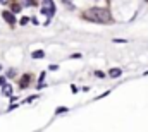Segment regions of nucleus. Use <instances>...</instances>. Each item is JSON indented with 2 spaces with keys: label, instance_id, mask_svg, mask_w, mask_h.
Here are the masks:
<instances>
[{
  "label": "nucleus",
  "instance_id": "f257e3e1",
  "mask_svg": "<svg viewBox=\"0 0 148 132\" xmlns=\"http://www.w3.org/2000/svg\"><path fill=\"white\" fill-rule=\"evenodd\" d=\"M83 19L86 21H91V22H98V24H105L110 21V14L107 9H102V7H91L88 9L84 14H83Z\"/></svg>",
  "mask_w": 148,
  "mask_h": 132
},
{
  "label": "nucleus",
  "instance_id": "f03ea898",
  "mask_svg": "<svg viewBox=\"0 0 148 132\" xmlns=\"http://www.w3.org/2000/svg\"><path fill=\"white\" fill-rule=\"evenodd\" d=\"M41 14L43 16H48V17H52L55 14V3H53V0H43Z\"/></svg>",
  "mask_w": 148,
  "mask_h": 132
},
{
  "label": "nucleus",
  "instance_id": "7ed1b4c3",
  "mask_svg": "<svg viewBox=\"0 0 148 132\" xmlns=\"http://www.w3.org/2000/svg\"><path fill=\"white\" fill-rule=\"evenodd\" d=\"M2 17H3V21H7L10 26H14V24H16V17H14V14H12V12L3 10V12H2Z\"/></svg>",
  "mask_w": 148,
  "mask_h": 132
},
{
  "label": "nucleus",
  "instance_id": "20e7f679",
  "mask_svg": "<svg viewBox=\"0 0 148 132\" xmlns=\"http://www.w3.org/2000/svg\"><path fill=\"white\" fill-rule=\"evenodd\" d=\"M2 93H3V96H12V88L5 82V84L2 86Z\"/></svg>",
  "mask_w": 148,
  "mask_h": 132
},
{
  "label": "nucleus",
  "instance_id": "39448f33",
  "mask_svg": "<svg viewBox=\"0 0 148 132\" xmlns=\"http://www.w3.org/2000/svg\"><path fill=\"white\" fill-rule=\"evenodd\" d=\"M28 81H29V76H28V74H26V76H23V79H21V89L28 88V84H29Z\"/></svg>",
  "mask_w": 148,
  "mask_h": 132
},
{
  "label": "nucleus",
  "instance_id": "423d86ee",
  "mask_svg": "<svg viewBox=\"0 0 148 132\" xmlns=\"http://www.w3.org/2000/svg\"><path fill=\"white\" fill-rule=\"evenodd\" d=\"M121 74H122V70H121V69H112V70H110V77H119Z\"/></svg>",
  "mask_w": 148,
  "mask_h": 132
},
{
  "label": "nucleus",
  "instance_id": "0eeeda50",
  "mask_svg": "<svg viewBox=\"0 0 148 132\" xmlns=\"http://www.w3.org/2000/svg\"><path fill=\"white\" fill-rule=\"evenodd\" d=\"M31 55H33V59H43V55H45V53H43L41 50H36V52H33Z\"/></svg>",
  "mask_w": 148,
  "mask_h": 132
},
{
  "label": "nucleus",
  "instance_id": "6e6552de",
  "mask_svg": "<svg viewBox=\"0 0 148 132\" xmlns=\"http://www.w3.org/2000/svg\"><path fill=\"white\" fill-rule=\"evenodd\" d=\"M66 112H67L66 106H59V108H57V113H66Z\"/></svg>",
  "mask_w": 148,
  "mask_h": 132
},
{
  "label": "nucleus",
  "instance_id": "1a4fd4ad",
  "mask_svg": "<svg viewBox=\"0 0 148 132\" xmlns=\"http://www.w3.org/2000/svg\"><path fill=\"white\" fill-rule=\"evenodd\" d=\"M114 43H126V39H121V38H115Z\"/></svg>",
  "mask_w": 148,
  "mask_h": 132
},
{
  "label": "nucleus",
  "instance_id": "9d476101",
  "mask_svg": "<svg viewBox=\"0 0 148 132\" xmlns=\"http://www.w3.org/2000/svg\"><path fill=\"white\" fill-rule=\"evenodd\" d=\"M71 59H81V53H74V55H71Z\"/></svg>",
  "mask_w": 148,
  "mask_h": 132
},
{
  "label": "nucleus",
  "instance_id": "9b49d317",
  "mask_svg": "<svg viewBox=\"0 0 148 132\" xmlns=\"http://www.w3.org/2000/svg\"><path fill=\"white\" fill-rule=\"evenodd\" d=\"M95 76H97V77H103V72H100V70H98V72H95Z\"/></svg>",
  "mask_w": 148,
  "mask_h": 132
},
{
  "label": "nucleus",
  "instance_id": "f8f14e48",
  "mask_svg": "<svg viewBox=\"0 0 148 132\" xmlns=\"http://www.w3.org/2000/svg\"><path fill=\"white\" fill-rule=\"evenodd\" d=\"M5 82H7V81H5V77H0V86H3Z\"/></svg>",
  "mask_w": 148,
  "mask_h": 132
},
{
  "label": "nucleus",
  "instance_id": "ddd939ff",
  "mask_svg": "<svg viewBox=\"0 0 148 132\" xmlns=\"http://www.w3.org/2000/svg\"><path fill=\"white\" fill-rule=\"evenodd\" d=\"M0 2H2V3H3V2H7V0H0Z\"/></svg>",
  "mask_w": 148,
  "mask_h": 132
},
{
  "label": "nucleus",
  "instance_id": "4468645a",
  "mask_svg": "<svg viewBox=\"0 0 148 132\" xmlns=\"http://www.w3.org/2000/svg\"><path fill=\"white\" fill-rule=\"evenodd\" d=\"M145 76H148V70H147V72H145Z\"/></svg>",
  "mask_w": 148,
  "mask_h": 132
}]
</instances>
